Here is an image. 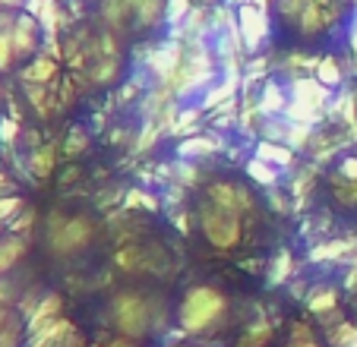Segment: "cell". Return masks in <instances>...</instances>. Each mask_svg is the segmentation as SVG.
<instances>
[{
  "label": "cell",
  "mask_w": 357,
  "mask_h": 347,
  "mask_svg": "<svg viewBox=\"0 0 357 347\" xmlns=\"http://www.w3.org/2000/svg\"><path fill=\"white\" fill-rule=\"evenodd\" d=\"M111 322L127 338H142L152 332V322H155V300H149L139 291H127L111 300Z\"/></svg>",
  "instance_id": "cell-9"
},
{
  "label": "cell",
  "mask_w": 357,
  "mask_h": 347,
  "mask_svg": "<svg viewBox=\"0 0 357 347\" xmlns=\"http://www.w3.org/2000/svg\"><path fill=\"white\" fill-rule=\"evenodd\" d=\"M354 0H269V20L282 41L294 47H323L344 32Z\"/></svg>",
  "instance_id": "cell-2"
},
{
  "label": "cell",
  "mask_w": 357,
  "mask_h": 347,
  "mask_svg": "<svg viewBox=\"0 0 357 347\" xmlns=\"http://www.w3.org/2000/svg\"><path fill=\"white\" fill-rule=\"evenodd\" d=\"M0 347H29L26 316L7 300H0Z\"/></svg>",
  "instance_id": "cell-12"
},
{
  "label": "cell",
  "mask_w": 357,
  "mask_h": 347,
  "mask_svg": "<svg viewBox=\"0 0 357 347\" xmlns=\"http://www.w3.org/2000/svg\"><path fill=\"white\" fill-rule=\"evenodd\" d=\"M253 215V196L234 180H212L196 199V231L215 253H231L247 240V218Z\"/></svg>",
  "instance_id": "cell-4"
},
{
  "label": "cell",
  "mask_w": 357,
  "mask_h": 347,
  "mask_svg": "<svg viewBox=\"0 0 357 347\" xmlns=\"http://www.w3.org/2000/svg\"><path fill=\"white\" fill-rule=\"evenodd\" d=\"M10 79H13L10 95L20 101L29 121H35V127H45V123L57 121L61 114H67L79 92L76 76L47 54H38L29 67H22Z\"/></svg>",
  "instance_id": "cell-3"
},
{
  "label": "cell",
  "mask_w": 357,
  "mask_h": 347,
  "mask_svg": "<svg viewBox=\"0 0 357 347\" xmlns=\"http://www.w3.org/2000/svg\"><path fill=\"white\" fill-rule=\"evenodd\" d=\"M326 193L335 212L357 218V152H344L326 174Z\"/></svg>",
  "instance_id": "cell-10"
},
{
  "label": "cell",
  "mask_w": 357,
  "mask_h": 347,
  "mask_svg": "<svg viewBox=\"0 0 357 347\" xmlns=\"http://www.w3.org/2000/svg\"><path fill=\"white\" fill-rule=\"evenodd\" d=\"M127 41L95 20H67L61 32V54L63 67L76 76L79 86H111L121 79L127 67Z\"/></svg>",
  "instance_id": "cell-1"
},
{
  "label": "cell",
  "mask_w": 357,
  "mask_h": 347,
  "mask_svg": "<svg viewBox=\"0 0 357 347\" xmlns=\"http://www.w3.org/2000/svg\"><path fill=\"white\" fill-rule=\"evenodd\" d=\"M288 347H319V344H317V341H313V338H307V334H303V338H301V334H297V338L291 341Z\"/></svg>",
  "instance_id": "cell-16"
},
{
  "label": "cell",
  "mask_w": 357,
  "mask_h": 347,
  "mask_svg": "<svg viewBox=\"0 0 357 347\" xmlns=\"http://www.w3.org/2000/svg\"><path fill=\"white\" fill-rule=\"evenodd\" d=\"M3 79V76H0ZM3 105H7V92H3V82H0V117H3Z\"/></svg>",
  "instance_id": "cell-17"
},
{
  "label": "cell",
  "mask_w": 357,
  "mask_h": 347,
  "mask_svg": "<svg viewBox=\"0 0 357 347\" xmlns=\"http://www.w3.org/2000/svg\"><path fill=\"white\" fill-rule=\"evenodd\" d=\"M95 234H98V224L86 212H57L47 221V247L57 256L86 249L95 240Z\"/></svg>",
  "instance_id": "cell-8"
},
{
  "label": "cell",
  "mask_w": 357,
  "mask_h": 347,
  "mask_svg": "<svg viewBox=\"0 0 357 347\" xmlns=\"http://www.w3.org/2000/svg\"><path fill=\"white\" fill-rule=\"evenodd\" d=\"M13 155H16V171H20L22 180H32V183L51 180L57 164V146L47 139L41 127L22 130L13 142Z\"/></svg>",
  "instance_id": "cell-7"
},
{
  "label": "cell",
  "mask_w": 357,
  "mask_h": 347,
  "mask_svg": "<svg viewBox=\"0 0 357 347\" xmlns=\"http://www.w3.org/2000/svg\"><path fill=\"white\" fill-rule=\"evenodd\" d=\"M41 41L45 32L26 10L0 13V76H16L22 67H29L41 54Z\"/></svg>",
  "instance_id": "cell-5"
},
{
  "label": "cell",
  "mask_w": 357,
  "mask_h": 347,
  "mask_svg": "<svg viewBox=\"0 0 357 347\" xmlns=\"http://www.w3.org/2000/svg\"><path fill=\"white\" fill-rule=\"evenodd\" d=\"M32 253V240L22 231H0V284L13 278Z\"/></svg>",
  "instance_id": "cell-11"
},
{
  "label": "cell",
  "mask_w": 357,
  "mask_h": 347,
  "mask_svg": "<svg viewBox=\"0 0 357 347\" xmlns=\"http://www.w3.org/2000/svg\"><path fill=\"white\" fill-rule=\"evenodd\" d=\"M228 316V297L218 291L215 284H193L183 291L181 303H177V332L190 334V338H202L209 334L218 322Z\"/></svg>",
  "instance_id": "cell-6"
},
{
  "label": "cell",
  "mask_w": 357,
  "mask_h": 347,
  "mask_svg": "<svg viewBox=\"0 0 357 347\" xmlns=\"http://www.w3.org/2000/svg\"><path fill=\"white\" fill-rule=\"evenodd\" d=\"M95 347H139L133 338H127V334H117V338L105 341V344H95Z\"/></svg>",
  "instance_id": "cell-14"
},
{
  "label": "cell",
  "mask_w": 357,
  "mask_h": 347,
  "mask_svg": "<svg viewBox=\"0 0 357 347\" xmlns=\"http://www.w3.org/2000/svg\"><path fill=\"white\" fill-rule=\"evenodd\" d=\"M29 0H0V13H16V10H26Z\"/></svg>",
  "instance_id": "cell-15"
},
{
  "label": "cell",
  "mask_w": 357,
  "mask_h": 347,
  "mask_svg": "<svg viewBox=\"0 0 357 347\" xmlns=\"http://www.w3.org/2000/svg\"><path fill=\"white\" fill-rule=\"evenodd\" d=\"M307 309H310L313 316H319V319H329V316L338 313V294L329 284L313 287L310 297H307Z\"/></svg>",
  "instance_id": "cell-13"
}]
</instances>
